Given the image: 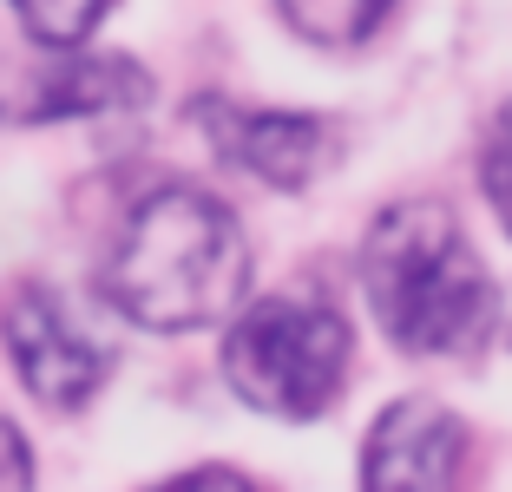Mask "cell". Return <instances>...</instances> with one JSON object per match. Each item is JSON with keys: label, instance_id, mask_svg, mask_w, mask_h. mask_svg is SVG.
Wrapping results in <instances>:
<instances>
[{"label": "cell", "instance_id": "obj_9", "mask_svg": "<svg viewBox=\"0 0 512 492\" xmlns=\"http://www.w3.org/2000/svg\"><path fill=\"white\" fill-rule=\"evenodd\" d=\"M106 7L112 0H14L20 27H27L40 46H79L92 27H99Z\"/></svg>", "mask_w": 512, "mask_h": 492}, {"label": "cell", "instance_id": "obj_8", "mask_svg": "<svg viewBox=\"0 0 512 492\" xmlns=\"http://www.w3.org/2000/svg\"><path fill=\"white\" fill-rule=\"evenodd\" d=\"M276 7H283V20L302 33V40L355 46V40H368V33L388 20L394 0H276Z\"/></svg>", "mask_w": 512, "mask_h": 492}, {"label": "cell", "instance_id": "obj_1", "mask_svg": "<svg viewBox=\"0 0 512 492\" xmlns=\"http://www.w3.org/2000/svg\"><path fill=\"white\" fill-rule=\"evenodd\" d=\"M250 283V250L243 230L211 191L165 184L125 217L106 263V296L138 328H204L230 315Z\"/></svg>", "mask_w": 512, "mask_h": 492}, {"label": "cell", "instance_id": "obj_3", "mask_svg": "<svg viewBox=\"0 0 512 492\" xmlns=\"http://www.w3.org/2000/svg\"><path fill=\"white\" fill-rule=\"evenodd\" d=\"M224 374L263 414L316 420L342 394V374H348L342 309L309 296V289H283V296L250 302L224 342Z\"/></svg>", "mask_w": 512, "mask_h": 492}, {"label": "cell", "instance_id": "obj_2", "mask_svg": "<svg viewBox=\"0 0 512 492\" xmlns=\"http://www.w3.org/2000/svg\"><path fill=\"white\" fill-rule=\"evenodd\" d=\"M375 322L407 355H460L493 328V283L447 204H394L362 243Z\"/></svg>", "mask_w": 512, "mask_h": 492}, {"label": "cell", "instance_id": "obj_11", "mask_svg": "<svg viewBox=\"0 0 512 492\" xmlns=\"http://www.w3.org/2000/svg\"><path fill=\"white\" fill-rule=\"evenodd\" d=\"M7 486H33V460H27L20 427H7V420H0V492H7Z\"/></svg>", "mask_w": 512, "mask_h": 492}, {"label": "cell", "instance_id": "obj_6", "mask_svg": "<svg viewBox=\"0 0 512 492\" xmlns=\"http://www.w3.org/2000/svg\"><path fill=\"white\" fill-rule=\"evenodd\" d=\"M467 466V427L440 401H394L375 420L362 453V479L381 492H414V486H453Z\"/></svg>", "mask_w": 512, "mask_h": 492}, {"label": "cell", "instance_id": "obj_10", "mask_svg": "<svg viewBox=\"0 0 512 492\" xmlns=\"http://www.w3.org/2000/svg\"><path fill=\"white\" fill-rule=\"evenodd\" d=\"M480 178H486V197H493V210H499V224H506V237H512V105H506V112H499L493 138H486Z\"/></svg>", "mask_w": 512, "mask_h": 492}, {"label": "cell", "instance_id": "obj_7", "mask_svg": "<svg viewBox=\"0 0 512 492\" xmlns=\"http://www.w3.org/2000/svg\"><path fill=\"white\" fill-rule=\"evenodd\" d=\"M46 86L53 92L40 99V112H119V105L145 99V73L132 60H79L53 73Z\"/></svg>", "mask_w": 512, "mask_h": 492}, {"label": "cell", "instance_id": "obj_5", "mask_svg": "<svg viewBox=\"0 0 512 492\" xmlns=\"http://www.w3.org/2000/svg\"><path fill=\"white\" fill-rule=\"evenodd\" d=\"M197 119L211 132V145L224 151L230 164H243L250 178L276 184V191H302L329 164L335 138L322 119H302V112H243V105L224 99H204Z\"/></svg>", "mask_w": 512, "mask_h": 492}, {"label": "cell", "instance_id": "obj_4", "mask_svg": "<svg viewBox=\"0 0 512 492\" xmlns=\"http://www.w3.org/2000/svg\"><path fill=\"white\" fill-rule=\"evenodd\" d=\"M14 368L46 407H86L99 394V381L112 374V348L66 309L46 283H20L0 309Z\"/></svg>", "mask_w": 512, "mask_h": 492}, {"label": "cell", "instance_id": "obj_12", "mask_svg": "<svg viewBox=\"0 0 512 492\" xmlns=\"http://www.w3.org/2000/svg\"><path fill=\"white\" fill-rule=\"evenodd\" d=\"M178 486H250L243 473H230V466H204V473H184Z\"/></svg>", "mask_w": 512, "mask_h": 492}]
</instances>
